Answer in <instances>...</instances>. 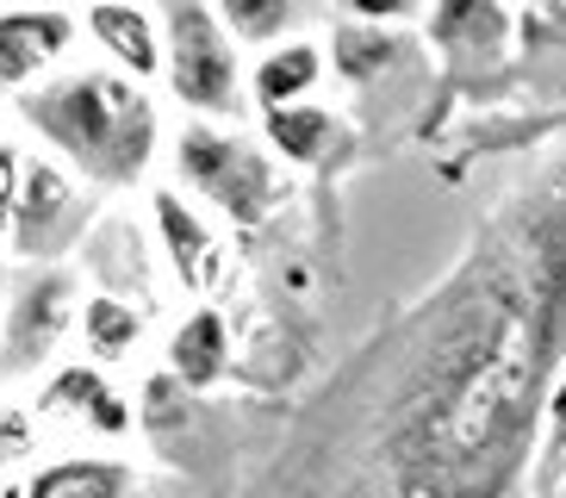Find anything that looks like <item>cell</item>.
Returning a JSON list of instances; mask_svg holds the SVG:
<instances>
[{
    "label": "cell",
    "mask_w": 566,
    "mask_h": 498,
    "mask_svg": "<svg viewBox=\"0 0 566 498\" xmlns=\"http://www.w3.org/2000/svg\"><path fill=\"white\" fill-rule=\"evenodd\" d=\"M566 343V168L417 324L386 412V498H511Z\"/></svg>",
    "instance_id": "cell-1"
},
{
    "label": "cell",
    "mask_w": 566,
    "mask_h": 498,
    "mask_svg": "<svg viewBox=\"0 0 566 498\" xmlns=\"http://www.w3.org/2000/svg\"><path fill=\"white\" fill-rule=\"evenodd\" d=\"M19 113L56 156H69L75 175L101 187H137L156 163V100L125 75L87 69V75H56L19 100Z\"/></svg>",
    "instance_id": "cell-2"
},
{
    "label": "cell",
    "mask_w": 566,
    "mask_h": 498,
    "mask_svg": "<svg viewBox=\"0 0 566 498\" xmlns=\"http://www.w3.org/2000/svg\"><path fill=\"white\" fill-rule=\"evenodd\" d=\"M175 168L181 181L218 206L231 225H262L281 206V168L268 163V149H255L250 137L218 132V125H187L175 137Z\"/></svg>",
    "instance_id": "cell-3"
},
{
    "label": "cell",
    "mask_w": 566,
    "mask_h": 498,
    "mask_svg": "<svg viewBox=\"0 0 566 498\" xmlns=\"http://www.w3.org/2000/svg\"><path fill=\"white\" fill-rule=\"evenodd\" d=\"M168 25V87L193 113H237L243 106V69L231 50V25H218L206 0H163Z\"/></svg>",
    "instance_id": "cell-4"
},
{
    "label": "cell",
    "mask_w": 566,
    "mask_h": 498,
    "mask_svg": "<svg viewBox=\"0 0 566 498\" xmlns=\"http://www.w3.org/2000/svg\"><path fill=\"white\" fill-rule=\"evenodd\" d=\"M75 318H82V305H75L69 268H38V274H25V281L13 287V299L0 305V367H7V374L44 367L56 349H63Z\"/></svg>",
    "instance_id": "cell-5"
},
{
    "label": "cell",
    "mask_w": 566,
    "mask_h": 498,
    "mask_svg": "<svg viewBox=\"0 0 566 498\" xmlns=\"http://www.w3.org/2000/svg\"><path fill=\"white\" fill-rule=\"evenodd\" d=\"M75 231H82V187L69 181V168L32 156L25 175H19L13 218H7L13 249L19 256H56V249L75 243Z\"/></svg>",
    "instance_id": "cell-6"
},
{
    "label": "cell",
    "mask_w": 566,
    "mask_h": 498,
    "mask_svg": "<svg viewBox=\"0 0 566 498\" xmlns=\"http://www.w3.org/2000/svg\"><path fill=\"white\" fill-rule=\"evenodd\" d=\"M75 44V19L56 7H19L0 13V87H25L38 82L51 63H63Z\"/></svg>",
    "instance_id": "cell-7"
},
{
    "label": "cell",
    "mask_w": 566,
    "mask_h": 498,
    "mask_svg": "<svg viewBox=\"0 0 566 498\" xmlns=\"http://www.w3.org/2000/svg\"><path fill=\"white\" fill-rule=\"evenodd\" d=\"M38 412L69 417V424H82V430H94V436H125L132 430V405H125V393H118L94 362L56 367L51 386H44V398H38Z\"/></svg>",
    "instance_id": "cell-8"
},
{
    "label": "cell",
    "mask_w": 566,
    "mask_h": 498,
    "mask_svg": "<svg viewBox=\"0 0 566 498\" xmlns=\"http://www.w3.org/2000/svg\"><path fill=\"white\" fill-rule=\"evenodd\" d=\"M430 38L454 63H499L511 44L504 0H430Z\"/></svg>",
    "instance_id": "cell-9"
},
{
    "label": "cell",
    "mask_w": 566,
    "mask_h": 498,
    "mask_svg": "<svg viewBox=\"0 0 566 498\" xmlns=\"http://www.w3.org/2000/svg\"><path fill=\"white\" fill-rule=\"evenodd\" d=\"M156 231H163V256H168V274L187 287V293H212L218 281V237L181 194H156Z\"/></svg>",
    "instance_id": "cell-10"
},
{
    "label": "cell",
    "mask_w": 566,
    "mask_h": 498,
    "mask_svg": "<svg viewBox=\"0 0 566 498\" xmlns=\"http://www.w3.org/2000/svg\"><path fill=\"white\" fill-rule=\"evenodd\" d=\"M87 32L101 38V50L125 69V75H156V69H163V38H156L150 13L132 7V0H101V7L87 13Z\"/></svg>",
    "instance_id": "cell-11"
},
{
    "label": "cell",
    "mask_w": 566,
    "mask_h": 498,
    "mask_svg": "<svg viewBox=\"0 0 566 498\" xmlns=\"http://www.w3.org/2000/svg\"><path fill=\"white\" fill-rule=\"evenodd\" d=\"M224 355H231V331H224V318L212 305L181 318V331L168 336V374L187 386V393H200L224 374Z\"/></svg>",
    "instance_id": "cell-12"
},
{
    "label": "cell",
    "mask_w": 566,
    "mask_h": 498,
    "mask_svg": "<svg viewBox=\"0 0 566 498\" xmlns=\"http://www.w3.org/2000/svg\"><path fill=\"white\" fill-rule=\"evenodd\" d=\"M132 492V474L113 455H63V461L38 467L25 498H125Z\"/></svg>",
    "instance_id": "cell-13"
},
{
    "label": "cell",
    "mask_w": 566,
    "mask_h": 498,
    "mask_svg": "<svg viewBox=\"0 0 566 498\" xmlns=\"http://www.w3.org/2000/svg\"><path fill=\"white\" fill-rule=\"evenodd\" d=\"M317 75H324V56H317V44H305V38H281V44L262 50V63H255V100L268 106H286V100H312Z\"/></svg>",
    "instance_id": "cell-14"
},
{
    "label": "cell",
    "mask_w": 566,
    "mask_h": 498,
    "mask_svg": "<svg viewBox=\"0 0 566 498\" xmlns=\"http://www.w3.org/2000/svg\"><path fill=\"white\" fill-rule=\"evenodd\" d=\"M262 125H268V144L281 149L286 163H317V156L336 144V113H331V106H317V100L268 106Z\"/></svg>",
    "instance_id": "cell-15"
},
{
    "label": "cell",
    "mask_w": 566,
    "mask_h": 498,
    "mask_svg": "<svg viewBox=\"0 0 566 498\" xmlns=\"http://www.w3.org/2000/svg\"><path fill=\"white\" fill-rule=\"evenodd\" d=\"M75 324H82V343H87L94 362H125L137 349V336H144V312H137L125 293H113V287L82 299V318H75Z\"/></svg>",
    "instance_id": "cell-16"
},
{
    "label": "cell",
    "mask_w": 566,
    "mask_h": 498,
    "mask_svg": "<svg viewBox=\"0 0 566 498\" xmlns=\"http://www.w3.org/2000/svg\"><path fill=\"white\" fill-rule=\"evenodd\" d=\"M331 56H336V69L349 75V82H374V75H386V69L405 56V44L386 25H367V19H349L343 32L331 38Z\"/></svg>",
    "instance_id": "cell-17"
},
{
    "label": "cell",
    "mask_w": 566,
    "mask_h": 498,
    "mask_svg": "<svg viewBox=\"0 0 566 498\" xmlns=\"http://www.w3.org/2000/svg\"><path fill=\"white\" fill-rule=\"evenodd\" d=\"M218 13L243 44H281L305 19V0H218Z\"/></svg>",
    "instance_id": "cell-18"
},
{
    "label": "cell",
    "mask_w": 566,
    "mask_h": 498,
    "mask_svg": "<svg viewBox=\"0 0 566 498\" xmlns=\"http://www.w3.org/2000/svg\"><path fill=\"white\" fill-rule=\"evenodd\" d=\"M32 448H38V430H32V417L19 412V405H7V398H0V467L25 461Z\"/></svg>",
    "instance_id": "cell-19"
},
{
    "label": "cell",
    "mask_w": 566,
    "mask_h": 498,
    "mask_svg": "<svg viewBox=\"0 0 566 498\" xmlns=\"http://www.w3.org/2000/svg\"><path fill=\"white\" fill-rule=\"evenodd\" d=\"M349 19H367V25H399V19H417L423 0H336Z\"/></svg>",
    "instance_id": "cell-20"
},
{
    "label": "cell",
    "mask_w": 566,
    "mask_h": 498,
    "mask_svg": "<svg viewBox=\"0 0 566 498\" xmlns=\"http://www.w3.org/2000/svg\"><path fill=\"white\" fill-rule=\"evenodd\" d=\"M530 38H566V0H530Z\"/></svg>",
    "instance_id": "cell-21"
},
{
    "label": "cell",
    "mask_w": 566,
    "mask_h": 498,
    "mask_svg": "<svg viewBox=\"0 0 566 498\" xmlns=\"http://www.w3.org/2000/svg\"><path fill=\"white\" fill-rule=\"evenodd\" d=\"M19 175H25V163H19L13 149L0 144V231H7V218H13V199H19Z\"/></svg>",
    "instance_id": "cell-22"
},
{
    "label": "cell",
    "mask_w": 566,
    "mask_h": 498,
    "mask_svg": "<svg viewBox=\"0 0 566 498\" xmlns=\"http://www.w3.org/2000/svg\"><path fill=\"white\" fill-rule=\"evenodd\" d=\"M0 305H7V299H0Z\"/></svg>",
    "instance_id": "cell-23"
}]
</instances>
